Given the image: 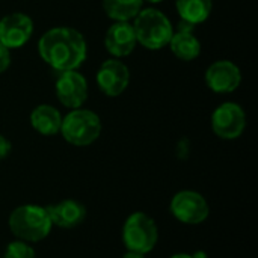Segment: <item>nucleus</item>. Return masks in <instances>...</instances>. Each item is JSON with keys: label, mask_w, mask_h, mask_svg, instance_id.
Masks as SVG:
<instances>
[{"label": "nucleus", "mask_w": 258, "mask_h": 258, "mask_svg": "<svg viewBox=\"0 0 258 258\" xmlns=\"http://www.w3.org/2000/svg\"><path fill=\"white\" fill-rule=\"evenodd\" d=\"M41 59L56 73L79 70L88 54L85 36L73 27L60 26L47 30L38 41Z\"/></svg>", "instance_id": "1"}, {"label": "nucleus", "mask_w": 258, "mask_h": 258, "mask_svg": "<svg viewBox=\"0 0 258 258\" xmlns=\"http://www.w3.org/2000/svg\"><path fill=\"white\" fill-rule=\"evenodd\" d=\"M53 228L51 219L45 207L36 204H24L14 209L9 215V230L17 237L27 243L44 240Z\"/></svg>", "instance_id": "2"}, {"label": "nucleus", "mask_w": 258, "mask_h": 258, "mask_svg": "<svg viewBox=\"0 0 258 258\" xmlns=\"http://www.w3.org/2000/svg\"><path fill=\"white\" fill-rule=\"evenodd\" d=\"M136 41L148 50H160L169 44L174 33L171 20L156 8L141 9L133 18Z\"/></svg>", "instance_id": "3"}, {"label": "nucleus", "mask_w": 258, "mask_h": 258, "mask_svg": "<svg viewBox=\"0 0 258 258\" xmlns=\"http://www.w3.org/2000/svg\"><path fill=\"white\" fill-rule=\"evenodd\" d=\"M101 119L89 109H73L62 118L60 135L74 147H88L101 135Z\"/></svg>", "instance_id": "4"}, {"label": "nucleus", "mask_w": 258, "mask_h": 258, "mask_svg": "<svg viewBox=\"0 0 258 258\" xmlns=\"http://www.w3.org/2000/svg\"><path fill=\"white\" fill-rule=\"evenodd\" d=\"M122 242L127 251L147 255L159 242V228L156 221L144 212L132 213L122 227Z\"/></svg>", "instance_id": "5"}, {"label": "nucleus", "mask_w": 258, "mask_h": 258, "mask_svg": "<svg viewBox=\"0 0 258 258\" xmlns=\"http://www.w3.org/2000/svg\"><path fill=\"white\" fill-rule=\"evenodd\" d=\"M171 215L187 225H200L210 216L207 200L195 190H180L169 203Z\"/></svg>", "instance_id": "6"}, {"label": "nucleus", "mask_w": 258, "mask_h": 258, "mask_svg": "<svg viewBox=\"0 0 258 258\" xmlns=\"http://www.w3.org/2000/svg\"><path fill=\"white\" fill-rule=\"evenodd\" d=\"M246 127V115L240 104L227 101L219 104L212 115V128L215 135L225 141L242 136Z\"/></svg>", "instance_id": "7"}, {"label": "nucleus", "mask_w": 258, "mask_h": 258, "mask_svg": "<svg viewBox=\"0 0 258 258\" xmlns=\"http://www.w3.org/2000/svg\"><path fill=\"white\" fill-rule=\"evenodd\" d=\"M56 79V97L62 106L68 109H79L85 104L88 98V82L77 71H62L57 73Z\"/></svg>", "instance_id": "8"}, {"label": "nucleus", "mask_w": 258, "mask_h": 258, "mask_svg": "<svg viewBox=\"0 0 258 258\" xmlns=\"http://www.w3.org/2000/svg\"><path fill=\"white\" fill-rule=\"evenodd\" d=\"M95 80L104 95L118 97L127 89L130 83V71L122 60L110 57L100 65Z\"/></svg>", "instance_id": "9"}, {"label": "nucleus", "mask_w": 258, "mask_h": 258, "mask_svg": "<svg viewBox=\"0 0 258 258\" xmlns=\"http://www.w3.org/2000/svg\"><path fill=\"white\" fill-rule=\"evenodd\" d=\"M33 33V21L23 12H11L0 18V42L11 48L23 47Z\"/></svg>", "instance_id": "10"}, {"label": "nucleus", "mask_w": 258, "mask_h": 258, "mask_svg": "<svg viewBox=\"0 0 258 258\" xmlns=\"http://www.w3.org/2000/svg\"><path fill=\"white\" fill-rule=\"evenodd\" d=\"M242 73L231 60H216L206 71V85L218 94H230L239 88Z\"/></svg>", "instance_id": "11"}, {"label": "nucleus", "mask_w": 258, "mask_h": 258, "mask_svg": "<svg viewBox=\"0 0 258 258\" xmlns=\"http://www.w3.org/2000/svg\"><path fill=\"white\" fill-rule=\"evenodd\" d=\"M136 35L128 21H115L106 32V50L116 59L128 56L136 47Z\"/></svg>", "instance_id": "12"}, {"label": "nucleus", "mask_w": 258, "mask_h": 258, "mask_svg": "<svg viewBox=\"0 0 258 258\" xmlns=\"http://www.w3.org/2000/svg\"><path fill=\"white\" fill-rule=\"evenodd\" d=\"M53 227L71 230L83 224L86 219V209L76 200H62L57 204L45 207Z\"/></svg>", "instance_id": "13"}, {"label": "nucleus", "mask_w": 258, "mask_h": 258, "mask_svg": "<svg viewBox=\"0 0 258 258\" xmlns=\"http://www.w3.org/2000/svg\"><path fill=\"white\" fill-rule=\"evenodd\" d=\"M32 127L42 136H54L60 132L62 115L50 104H39L30 113Z\"/></svg>", "instance_id": "14"}, {"label": "nucleus", "mask_w": 258, "mask_h": 258, "mask_svg": "<svg viewBox=\"0 0 258 258\" xmlns=\"http://www.w3.org/2000/svg\"><path fill=\"white\" fill-rule=\"evenodd\" d=\"M168 45H169L171 51L174 53V56H177L178 59L186 60V62L194 60L201 53V42L194 35V32L177 30L175 33H172Z\"/></svg>", "instance_id": "15"}, {"label": "nucleus", "mask_w": 258, "mask_h": 258, "mask_svg": "<svg viewBox=\"0 0 258 258\" xmlns=\"http://www.w3.org/2000/svg\"><path fill=\"white\" fill-rule=\"evenodd\" d=\"M175 8L181 20L197 26L210 17L213 0H175Z\"/></svg>", "instance_id": "16"}, {"label": "nucleus", "mask_w": 258, "mask_h": 258, "mask_svg": "<svg viewBox=\"0 0 258 258\" xmlns=\"http://www.w3.org/2000/svg\"><path fill=\"white\" fill-rule=\"evenodd\" d=\"M144 0H103V9L113 21H130L142 9Z\"/></svg>", "instance_id": "17"}, {"label": "nucleus", "mask_w": 258, "mask_h": 258, "mask_svg": "<svg viewBox=\"0 0 258 258\" xmlns=\"http://www.w3.org/2000/svg\"><path fill=\"white\" fill-rule=\"evenodd\" d=\"M5 258H36L33 248L23 240L11 242L5 251Z\"/></svg>", "instance_id": "18"}, {"label": "nucleus", "mask_w": 258, "mask_h": 258, "mask_svg": "<svg viewBox=\"0 0 258 258\" xmlns=\"http://www.w3.org/2000/svg\"><path fill=\"white\" fill-rule=\"evenodd\" d=\"M11 65V50L0 42V74L5 73Z\"/></svg>", "instance_id": "19"}, {"label": "nucleus", "mask_w": 258, "mask_h": 258, "mask_svg": "<svg viewBox=\"0 0 258 258\" xmlns=\"http://www.w3.org/2000/svg\"><path fill=\"white\" fill-rule=\"evenodd\" d=\"M11 150H12V145H11L9 139L0 135V160L6 159L9 156Z\"/></svg>", "instance_id": "20"}, {"label": "nucleus", "mask_w": 258, "mask_h": 258, "mask_svg": "<svg viewBox=\"0 0 258 258\" xmlns=\"http://www.w3.org/2000/svg\"><path fill=\"white\" fill-rule=\"evenodd\" d=\"M122 258H145V255L144 254H139V252H135V251H127L122 255Z\"/></svg>", "instance_id": "21"}, {"label": "nucleus", "mask_w": 258, "mask_h": 258, "mask_svg": "<svg viewBox=\"0 0 258 258\" xmlns=\"http://www.w3.org/2000/svg\"><path fill=\"white\" fill-rule=\"evenodd\" d=\"M169 258H194L190 254H175V255H172V257Z\"/></svg>", "instance_id": "22"}, {"label": "nucleus", "mask_w": 258, "mask_h": 258, "mask_svg": "<svg viewBox=\"0 0 258 258\" xmlns=\"http://www.w3.org/2000/svg\"><path fill=\"white\" fill-rule=\"evenodd\" d=\"M144 2H150V3H160L163 0H144Z\"/></svg>", "instance_id": "23"}]
</instances>
